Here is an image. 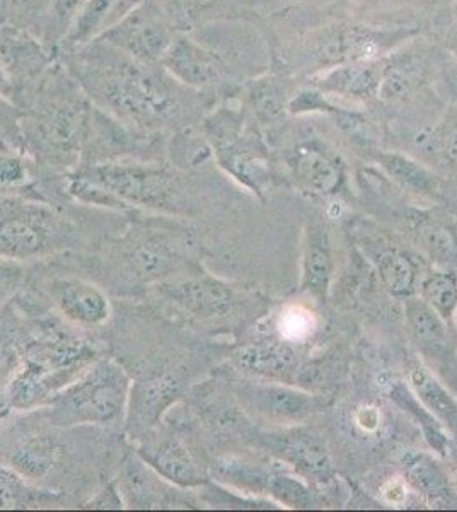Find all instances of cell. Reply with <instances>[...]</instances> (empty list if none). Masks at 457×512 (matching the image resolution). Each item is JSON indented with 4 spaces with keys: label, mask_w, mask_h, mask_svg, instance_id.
Instances as JSON below:
<instances>
[{
    "label": "cell",
    "mask_w": 457,
    "mask_h": 512,
    "mask_svg": "<svg viewBox=\"0 0 457 512\" xmlns=\"http://www.w3.org/2000/svg\"><path fill=\"white\" fill-rule=\"evenodd\" d=\"M238 396L253 412L280 424H297L321 410L318 396L277 381L243 384Z\"/></svg>",
    "instance_id": "9c48e42d"
},
{
    "label": "cell",
    "mask_w": 457,
    "mask_h": 512,
    "mask_svg": "<svg viewBox=\"0 0 457 512\" xmlns=\"http://www.w3.org/2000/svg\"><path fill=\"white\" fill-rule=\"evenodd\" d=\"M169 23L178 33H193L200 28L205 18L220 0H156Z\"/></svg>",
    "instance_id": "83f0119b"
},
{
    "label": "cell",
    "mask_w": 457,
    "mask_h": 512,
    "mask_svg": "<svg viewBox=\"0 0 457 512\" xmlns=\"http://www.w3.org/2000/svg\"><path fill=\"white\" fill-rule=\"evenodd\" d=\"M406 325L418 342L439 347L447 342V325L429 304L420 299L406 297Z\"/></svg>",
    "instance_id": "603a6c76"
},
{
    "label": "cell",
    "mask_w": 457,
    "mask_h": 512,
    "mask_svg": "<svg viewBox=\"0 0 457 512\" xmlns=\"http://www.w3.org/2000/svg\"><path fill=\"white\" fill-rule=\"evenodd\" d=\"M382 494L386 497V501L400 506V504L406 501L408 490H406L405 483L389 482L388 485L384 487V490H382Z\"/></svg>",
    "instance_id": "f35d334b"
},
{
    "label": "cell",
    "mask_w": 457,
    "mask_h": 512,
    "mask_svg": "<svg viewBox=\"0 0 457 512\" xmlns=\"http://www.w3.org/2000/svg\"><path fill=\"white\" fill-rule=\"evenodd\" d=\"M55 448L47 439H33L24 444L12 456V468L21 473L24 478L45 477L55 461Z\"/></svg>",
    "instance_id": "f546056e"
},
{
    "label": "cell",
    "mask_w": 457,
    "mask_h": 512,
    "mask_svg": "<svg viewBox=\"0 0 457 512\" xmlns=\"http://www.w3.org/2000/svg\"><path fill=\"white\" fill-rule=\"evenodd\" d=\"M236 361L244 373L277 383L294 378L299 366L296 352L285 340H263L246 345L236 354Z\"/></svg>",
    "instance_id": "5bb4252c"
},
{
    "label": "cell",
    "mask_w": 457,
    "mask_h": 512,
    "mask_svg": "<svg viewBox=\"0 0 457 512\" xmlns=\"http://www.w3.org/2000/svg\"><path fill=\"white\" fill-rule=\"evenodd\" d=\"M161 65L180 84L202 93L219 84L226 72L220 53L193 33H176Z\"/></svg>",
    "instance_id": "52a82bcc"
},
{
    "label": "cell",
    "mask_w": 457,
    "mask_h": 512,
    "mask_svg": "<svg viewBox=\"0 0 457 512\" xmlns=\"http://www.w3.org/2000/svg\"><path fill=\"white\" fill-rule=\"evenodd\" d=\"M355 420H357V424H359V427H362L364 431L372 432L376 431L379 424H381V415H379L376 408L367 405V407L360 408Z\"/></svg>",
    "instance_id": "74e56055"
},
{
    "label": "cell",
    "mask_w": 457,
    "mask_h": 512,
    "mask_svg": "<svg viewBox=\"0 0 457 512\" xmlns=\"http://www.w3.org/2000/svg\"><path fill=\"white\" fill-rule=\"evenodd\" d=\"M140 456L162 478L180 487H198L205 478L191 456L190 449L176 437H164L161 441L140 448Z\"/></svg>",
    "instance_id": "4fadbf2b"
},
{
    "label": "cell",
    "mask_w": 457,
    "mask_h": 512,
    "mask_svg": "<svg viewBox=\"0 0 457 512\" xmlns=\"http://www.w3.org/2000/svg\"><path fill=\"white\" fill-rule=\"evenodd\" d=\"M420 238L432 256L447 260L456 253V241L451 231L437 222H427L420 226Z\"/></svg>",
    "instance_id": "836d02e7"
},
{
    "label": "cell",
    "mask_w": 457,
    "mask_h": 512,
    "mask_svg": "<svg viewBox=\"0 0 457 512\" xmlns=\"http://www.w3.org/2000/svg\"><path fill=\"white\" fill-rule=\"evenodd\" d=\"M58 59L96 108L145 134L186 125L202 94L180 84L161 64L130 59L98 38L58 53Z\"/></svg>",
    "instance_id": "6da1fadb"
},
{
    "label": "cell",
    "mask_w": 457,
    "mask_h": 512,
    "mask_svg": "<svg viewBox=\"0 0 457 512\" xmlns=\"http://www.w3.org/2000/svg\"><path fill=\"white\" fill-rule=\"evenodd\" d=\"M140 0H89L65 36L58 53L82 47L127 14Z\"/></svg>",
    "instance_id": "2e32d148"
},
{
    "label": "cell",
    "mask_w": 457,
    "mask_h": 512,
    "mask_svg": "<svg viewBox=\"0 0 457 512\" xmlns=\"http://www.w3.org/2000/svg\"><path fill=\"white\" fill-rule=\"evenodd\" d=\"M176 33L178 31L169 23L156 0H140L127 14L106 28L98 40L105 41L130 59L145 64H161Z\"/></svg>",
    "instance_id": "5b68a950"
},
{
    "label": "cell",
    "mask_w": 457,
    "mask_h": 512,
    "mask_svg": "<svg viewBox=\"0 0 457 512\" xmlns=\"http://www.w3.org/2000/svg\"><path fill=\"white\" fill-rule=\"evenodd\" d=\"M57 60V53L33 31L0 24V67L9 82L6 98L14 89L41 76Z\"/></svg>",
    "instance_id": "ba28073f"
},
{
    "label": "cell",
    "mask_w": 457,
    "mask_h": 512,
    "mask_svg": "<svg viewBox=\"0 0 457 512\" xmlns=\"http://www.w3.org/2000/svg\"><path fill=\"white\" fill-rule=\"evenodd\" d=\"M267 492L278 502L294 509H309L318 504V497L306 483L284 473H270Z\"/></svg>",
    "instance_id": "d6a6232c"
},
{
    "label": "cell",
    "mask_w": 457,
    "mask_h": 512,
    "mask_svg": "<svg viewBox=\"0 0 457 512\" xmlns=\"http://www.w3.org/2000/svg\"><path fill=\"white\" fill-rule=\"evenodd\" d=\"M52 0H0V24H11L40 36Z\"/></svg>",
    "instance_id": "d4e9b609"
},
{
    "label": "cell",
    "mask_w": 457,
    "mask_h": 512,
    "mask_svg": "<svg viewBox=\"0 0 457 512\" xmlns=\"http://www.w3.org/2000/svg\"><path fill=\"white\" fill-rule=\"evenodd\" d=\"M391 398L396 402V405H400L403 410L410 412L422 424L423 434L427 437L430 446L439 453H446L447 436L444 427L439 424V420L435 419L434 415L430 414L427 408L423 407L411 388L403 383L393 384L391 386Z\"/></svg>",
    "instance_id": "cb8c5ba5"
},
{
    "label": "cell",
    "mask_w": 457,
    "mask_h": 512,
    "mask_svg": "<svg viewBox=\"0 0 457 512\" xmlns=\"http://www.w3.org/2000/svg\"><path fill=\"white\" fill-rule=\"evenodd\" d=\"M410 388L423 407L439 420V424L457 439V400L430 373L422 362H413L408 371Z\"/></svg>",
    "instance_id": "e0dca14e"
},
{
    "label": "cell",
    "mask_w": 457,
    "mask_h": 512,
    "mask_svg": "<svg viewBox=\"0 0 457 512\" xmlns=\"http://www.w3.org/2000/svg\"><path fill=\"white\" fill-rule=\"evenodd\" d=\"M214 473L220 480L231 483L238 489L267 492L270 473L246 461L224 458L214 463Z\"/></svg>",
    "instance_id": "1f68e13d"
},
{
    "label": "cell",
    "mask_w": 457,
    "mask_h": 512,
    "mask_svg": "<svg viewBox=\"0 0 457 512\" xmlns=\"http://www.w3.org/2000/svg\"><path fill=\"white\" fill-rule=\"evenodd\" d=\"M422 299L442 320L451 321L457 313V274L435 272L423 280Z\"/></svg>",
    "instance_id": "484cf974"
},
{
    "label": "cell",
    "mask_w": 457,
    "mask_h": 512,
    "mask_svg": "<svg viewBox=\"0 0 457 512\" xmlns=\"http://www.w3.org/2000/svg\"><path fill=\"white\" fill-rule=\"evenodd\" d=\"M45 499V492L29 487L21 473L0 466V509H28L43 504Z\"/></svg>",
    "instance_id": "f1b7e54d"
},
{
    "label": "cell",
    "mask_w": 457,
    "mask_h": 512,
    "mask_svg": "<svg viewBox=\"0 0 457 512\" xmlns=\"http://www.w3.org/2000/svg\"><path fill=\"white\" fill-rule=\"evenodd\" d=\"M159 287L169 303L203 321L224 318L238 301L231 286L212 277L166 282Z\"/></svg>",
    "instance_id": "30bf717a"
},
{
    "label": "cell",
    "mask_w": 457,
    "mask_h": 512,
    "mask_svg": "<svg viewBox=\"0 0 457 512\" xmlns=\"http://www.w3.org/2000/svg\"><path fill=\"white\" fill-rule=\"evenodd\" d=\"M456 318H457V313H456Z\"/></svg>",
    "instance_id": "b9f144b4"
},
{
    "label": "cell",
    "mask_w": 457,
    "mask_h": 512,
    "mask_svg": "<svg viewBox=\"0 0 457 512\" xmlns=\"http://www.w3.org/2000/svg\"><path fill=\"white\" fill-rule=\"evenodd\" d=\"M7 98L21 113L26 149L50 166H79L86 149L94 105L58 59L41 76Z\"/></svg>",
    "instance_id": "7a4b0ae2"
},
{
    "label": "cell",
    "mask_w": 457,
    "mask_h": 512,
    "mask_svg": "<svg viewBox=\"0 0 457 512\" xmlns=\"http://www.w3.org/2000/svg\"><path fill=\"white\" fill-rule=\"evenodd\" d=\"M130 262L137 274L147 280H159L174 267V250L162 236H145L130 250Z\"/></svg>",
    "instance_id": "7402d4cb"
},
{
    "label": "cell",
    "mask_w": 457,
    "mask_h": 512,
    "mask_svg": "<svg viewBox=\"0 0 457 512\" xmlns=\"http://www.w3.org/2000/svg\"><path fill=\"white\" fill-rule=\"evenodd\" d=\"M181 383L173 374H161L132 386L130 422L134 431L145 432L159 424L164 412L180 398Z\"/></svg>",
    "instance_id": "7c38bea8"
},
{
    "label": "cell",
    "mask_w": 457,
    "mask_h": 512,
    "mask_svg": "<svg viewBox=\"0 0 457 512\" xmlns=\"http://www.w3.org/2000/svg\"><path fill=\"white\" fill-rule=\"evenodd\" d=\"M14 361V352L7 340L0 337V373H6L7 369L12 366Z\"/></svg>",
    "instance_id": "ab89813d"
},
{
    "label": "cell",
    "mask_w": 457,
    "mask_h": 512,
    "mask_svg": "<svg viewBox=\"0 0 457 512\" xmlns=\"http://www.w3.org/2000/svg\"><path fill=\"white\" fill-rule=\"evenodd\" d=\"M77 173L94 181L122 204L174 212L180 207L181 188L174 169L161 163L82 164Z\"/></svg>",
    "instance_id": "277c9868"
},
{
    "label": "cell",
    "mask_w": 457,
    "mask_h": 512,
    "mask_svg": "<svg viewBox=\"0 0 457 512\" xmlns=\"http://www.w3.org/2000/svg\"><path fill=\"white\" fill-rule=\"evenodd\" d=\"M440 149L449 166L457 171V117L451 125H447V130L440 139Z\"/></svg>",
    "instance_id": "8d00e7d4"
},
{
    "label": "cell",
    "mask_w": 457,
    "mask_h": 512,
    "mask_svg": "<svg viewBox=\"0 0 457 512\" xmlns=\"http://www.w3.org/2000/svg\"><path fill=\"white\" fill-rule=\"evenodd\" d=\"M130 391V378L120 364L94 362L76 383L50 400V419L62 427L113 424L125 414Z\"/></svg>",
    "instance_id": "3957f363"
},
{
    "label": "cell",
    "mask_w": 457,
    "mask_h": 512,
    "mask_svg": "<svg viewBox=\"0 0 457 512\" xmlns=\"http://www.w3.org/2000/svg\"><path fill=\"white\" fill-rule=\"evenodd\" d=\"M382 284L393 296L410 297L415 291L417 268L408 255L396 248H381L372 253Z\"/></svg>",
    "instance_id": "44dd1931"
},
{
    "label": "cell",
    "mask_w": 457,
    "mask_h": 512,
    "mask_svg": "<svg viewBox=\"0 0 457 512\" xmlns=\"http://www.w3.org/2000/svg\"><path fill=\"white\" fill-rule=\"evenodd\" d=\"M333 260H331L330 239L323 229L313 227L307 233L302 253V291L309 292L319 301L326 299L330 289Z\"/></svg>",
    "instance_id": "d6986e66"
},
{
    "label": "cell",
    "mask_w": 457,
    "mask_h": 512,
    "mask_svg": "<svg viewBox=\"0 0 457 512\" xmlns=\"http://www.w3.org/2000/svg\"><path fill=\"white\" fill-rule=\"evenodd\" d=\"M400 463L406 483L422 495L425 501H429L432 506H451L454 501L451 483L432 456L418 451H406Z\"/></svg>",
    "instance_id": "9a60e30c"
},
{
    "label": "cell",
    "mask_w": 457,
    "mask_h": 512,
    "mask_svg": "<svg viewBox=\"0 0 457 512\" xmlns=\"http://www.w3.org/2000/svg\"><path fill=\"white\" fill-rule=\"evenodd\" d=\"M36 166L29 152L0 151V195L31 187L36 180Z\"/></svg>",
    "instance_id": "4316f807"
},
{
    "label": "cell",
    "mask_w": 457,
    "mask_h": 512,
    "mask_svg": "<svg viewBox=\"0 0 457 512\" xmlns=\"http://www.w3.org/2000/svg\"><path fill=\"white\" fill-rule=\"evenodd\" d=\"M256 439L304 478L326 483L335 477L330 451L316 434L307 429L290 427L278 432H258Z\"/></svg>",
    "instance_id": "8992f818"
},
{
    "label": "cell",
    "mask_w": 457,
    "mask_h": 512,
    "mask_svg": "<svg viewBox=\"0 0 457 512\" xmlns=\"http://www.w3.org/2000/svg\"><path fill=\"white\" fill-rule=\"evenodd\" d=\"M379 159H381L382 168L386 169L389 175L403 187L423 193L435 190V176L430 175L427 169L415 163L413 159L400 154H382Z\"/></svg>",
    "instance_id": "4dcf8cb0"
},
{
    "label": "cell",
    "mask_w": 457,
    "mask_h": 512,
    "mask_svg": "<svg viewBox=\"0 0 457 512\" xmlns=\"http://www.w3.org/2000/svg\"><path fill=\"white\" fill-rule=\"evenodd\" d=\"M294 171L302 187L316 195L335 192L343 180L340 163L316 146H302L297 149Z\"/></svg>",
    "instance_id": "ac0fdd59"
},
{
    "label": "cell",
    "mask_w": 457,
    "mask_h": 512,
    "mask_svg": "<svg viewBox=\"0 0 457 512\" xmlns=\"http://www.w3.org/2000/svg\"><path fill=\"white\" fill-rule=\"evenodd\" d=\"M24 282V268L12 258H0V297L18 291Z\"/></svg>",
    "instance_id": "d590c367"
},
{
    "label": "cell",
    "mask_w": 457,
    "mask_h": 512,
    "mask_svg": "<svg viewBox=\"0 0 457 512\" xmlns=\"http://www.w3.org/2000/svg\"><path fill=\"white\" fill-rule=\"evenodd\" d=\"M313 315L302 308H292L285 311L278 321V330L282 333L285 342L304 340L313 332Z\"/></svg>",
    "instance_id": "e575fe53"
},
{
    "label": "cell",
    "mask_w": 457,
    "mask_h": 512,
    "mask_svg": "<svg viewBox=\"0 0 457 512\" xmlns=\"http://www.w3.org/2000/svg\"><path fill=\"white\" fill-rule=\"evenodd\" d=\"M48 294L58 311L77 325H105L110 320L111 304L105 292L86 280L55 279L48 284Z\"/></svg>",
    "instance_id": "8fae6325"
},
{
    "label": "cell",
    "mask_w": 457,
    "mask_h": 512,
    "mask_svg": "<svg viewBox=\"0 0 457 512\" xmlns=\"http://www.w3.org/2000/svg\"><path fill=\"white\" fill-rule=\"evenodd\" d=\"M451 43L454 45V48L457 50V26L454 28V31H452L451 35Z\"/></svg>",
    "instance_id": "60d3db41"
},
{
    "label": "cell",
    "mask_w": 457,
    "mask_h": 512,
    "mask_svg": "<svg viewBox=\"0 0 457 512\" xmlns=\"http://www.w3.org/2000/svg\"><path fill=\"white\" fill-rule=\"evenodd\" d=\"M381 76V70H377L372 62H350L331 69L319 84L331 93L365 98L377 94Z\"/></svg>",
    "instance_id": "ffe728a7"
}]
</instances>
